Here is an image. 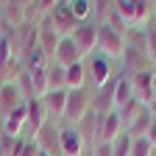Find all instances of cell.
Segmentation results:
<instances>
[{"label":"cell","instance_id":"36","mask_svg":"<svg viewBox=\"0 0 156 156\" xmlns=\"http://www.w3.org/2000/svg\"><path fill=\"white\" fill-rule=\"evenodd\" d=\"M39 156H53V153H39Z\"/></svg>","mask_w":156,"mask_h":156},{"label":"cell","instance_id":"15","mask_svg":"<svg viewBox=\"0 0 156 156\" xmlns=\"http://www.w3.org/2000/svg\"><path fill=\"white\" fill-rule=\"evenodd\" d=\"M92 112H98V114L114 112V81H109L103 89H98V95H92Z\"/></svg>","mask_w":156,"mask_h":156},{"label":"cell","instance_id":"2","mask_svg":"<svg viewBox=\"0 0 156 156\" xmlns=\"http://www.w3.org/2000/svg\"><path fill=\"white\" fill-rule=\"evenodd\" d=\"M98 48H101V56H106L109 62L120 58L126 50V34H120L112 25H98Z\"/></svg>","mask_w":156,"mask_h":156},{"label":"cell","instance_id":"33","mask_svg":"<svg viewBox=\"0 0 156 156\" xmlns=\"http://www.w3.org/2000/svg\"><path fill=\"white\" fill-rule=\"evenodd\" d=\"M145 136H148V142H151V145H153V151H156V117H153V123H151V128H148V134H145Z\"/></svg>","mask_w":156,"mask_h":156},{"label":"cell","instance_id":"28","mask_svg":"<svg viewBox=\"0 0 156 156\" xmlns=\"http://www.w3.org/2000/svg\"><path fill=\"white\" fill-rule=\"evenodd\" d=\"M70 11H73V17L78 20V25L87 23L89 14H92V0H70Z\"/></svg>","mask_w":156,"mask_h":156},{"label":"cell","instance_id":"23","mask_svg":"<svg viewBox=\"0 0 156 156\" xmlns=\"http://www.w3.org/2000/svg\"><path fill=\"white\" fill-rule=\"evenodd\" d=\"M142 109H145V106H142L140 101H136V98H131V101H128L126 106H120V109H117V117H120V123H123V131H126V128H128V126L136 120V117L142 114Z\"/></svg>","mask_w":156,"mask_h":156},{"label":"cell","instance_id":"14","mask_svg":"<svg viewBox=\"0 0 156 156\" xmlns=\"http://www.w3.org/2000/svg\"><path fill=\"white\" fill-rule=\"evenodd\" d=\"M78 62H81V56H78V48L73 45V39H62L58 48H56V53H53V64L67 70V67H73Z\"/></svg>","mask_w":156,"mask_h":156},{"label":"cell","instance_id":"34","mask_svg":"<svg viewBox=\"0 0 156 156\" xmlns=\"http://www.w3.org/2000/svg\"><path fill=\"white\" fill-rule=\"evenodd\" d=\"M23 156H39V148H36V145L28 140V142H25V151H23Z\"/></svg>","mask_w":156,"mask_h":156},{"label":"cell","instance_id":"26","mask_svg":"<svg viewBox=\"0 0 156 156\" xmlns=\"http://www.w3.org/2000/svg\"><path fill=\"white\" fill-rule=\"evenodd\" d=\"M48 87H50V92L67 89V70L58 64H48Z\"/></svg>","mask_w":156,"mask_h":156},{"label":"cell","instance_id":"25","mask_svg":"<svg viewBox=\"0 0 156 156\" xmlns=\"http://www.w3.org/2000/svg\"><path fill=\"white\" fill-rule=\"evenodd\" d=\"M17 34H20V42H23V53L39 45V25H31V23H23V25L17 28Z\"/></svg>","mask_w":156,"mask_h":156},{"label":"cell","instance_id":"18","mask_svg":"<svg viewBox=\"0 0 156 156\" xmlns=\"http://www.w3.org/2000/svg\"><path fill=\"white\" fill-rule=\"evenodd\" d=\"M120 134H123V123H120V117H117V112L106 114L103 128H101V142H109V145H112ZM101 142H98V145H101Z\"/></svg>","mask_w":156,"mask_h":156},{"label":"cell","instance_id":"32","mask_svg":"<svg viewBox=\"0 0 156 156\" xmlns=\"http://www.w3.org/2000/svg\"><path fill=\"white\" fill-rule=\"evenodd\" d=\"M92 156H114V148H112L109 142H101V145L92 148Z\"/></svg>","mask_w":156,"mask_h":156},{"label":"cell","instance_id":"1","mask_svg":"<svg viewBox=\"0 0 156 156\" xmlns=\"http://www.w3.org/2000/svg\"><path fill=\"white\" fill-rule=\"evenodd\" d=\"M45 20L50 23V28L56 31V36H58V39H70V36L75 34V28H78V20L73 17L70 3H64V0L53 3V9H50V14H48Z\"/></svg>","mask_w":156,"mask_h":156},{"label":"cell","instance_id":"9","mask_svg":"<svg viewBox=\"0 0 156 156\" xmlns=\"http://www.w3.org/2000/svg\"><path fill=\"white\" fill-rule=\"evenodd\" d=\"M58 153L62 156H81L84 153V140L78 136L75 126L58 128Z\"/></svg>","mask_w":156,"mask_h":156},{"label":"cell","instance_id":"16","mask_svg":"<svg viewBox=\"0 0 156 156\" xmlns=\"http://www.w3.org/2000/svg\"><path fill=\"white\" fill-rule=\"evenodd\" d=\"M25 109H28V128H31V136L42 128L48 123V114H45V106L42 101H36V98H31V101H25Z\"/></svg>","mask_w":156,"mask_h":156},{"label":"cell","instance_id":"30","mask_svg":"<svg viewBox=\"0 0 156 156\" xmlns=\"http://www.w3.org/2000/svg\"><path fill=\"white\" fill-rule=\"evenodd\" d=\"M145 56H148L151 64H156V31L151 25L145 28Z\"/></svg>","mask_w":156,"mask_h":156},{"label":"cell","instance_id":"13","mask_svg":"<svg viewBox=\"0 0 156 156\" xmlns=\"http://www.w3.org/2000/svg\"><path fill=\"white\" fill-rule=\"evenodd\" d=\"M25 103V98L20 95L17 84H6V87H0V117H9L14 109H20Z\"/></svg>","mask_w":156,"mask_h":156},{"label":"cell","instance_id":"12","mask_svg":"<svg viewBox=\"0 0 156 156\" xmlns=\"http://www.w3.org/2000/svg\"><path fill=\"white\" fill-rule=\"evenodd\" d=\"M3 136H11V140H17V136H23V128L28 126V109H25V103L20 106V109H14L9 117H3Z\"/></svg>","mask_w":156,"mask_h":156},{"label":"cell","instance_id":"27","mask_svg":"<svg viewBox=\"0 0 156 156\" xmlns=\"http://www.w3.org/2000/svg\"><path fill=\"white\" fill-rule=\"evenodd\" d=\"M134 9H136V0H117V3H114V14L123 20V25L128 31L134 25Z\"/></svg>","mask_w":156,"mask_h":156},{"label":"cell","instance_id":"29","mask_svg":"<svg viewBox=\"0 0 156 156\" xmlns=\"http://www.w3.org/2000/svg\"><path fill=\"white\" fill-rule=\"evenodd\" d=\"M131 156H153V145L148 142V136L131 140Z\"/></svg>","mask_w":156,"mask_h":156},{"label":"cell","instance_id":"20","mask_svg":"<svg viewBox=\"0 0 156 156\" xmlns=\"http://www.w3.org/2000/svg\"><path fill=\"white\" fill-rule=\"evenodd\" d=\"M78 89H87V67H84V62L67 67V92H78Z\"/></svg>","mask_w":156,"mask_h":156},{"label":"cell","instance_id":"5","mask_svg":"<svg viewBox=\"0 0 156 156\" xmlns=\"http://www.w3.org/2000/svg\"><path fill=\"white\" fill-rule=\"evenodd\" d=\"M103 120H106V114H98V112H89L81 123L75 126V131H78V136L84 140V145H98L101 142V128H103Z\"/></svg>","mask_w":156,"mask_h":156},{"label":"cell","instance_id":"11","mask_svg":"<svg viewBox=\"0 0 156 156\" xmlns=\"http://www.w3.org/2000/svg\"><path fill=\"white\" fill-rule=\"evenodd\" d=\"M42 106L48 120H64V109H67V89H56L42 98Z\"/></svg>","mask_w":156,"mask_h":156},{"label":"cell","instance_id":"4","mask_svg":"<svg viewBox=\"0 0 156 156\" xmlns=\"http://www.w3.org/2000/svg\"><path fill=\"white\" fill-rule=\"evenodd\" d=\"M70 39H73V45L78 48V56L87 58V56H92L98 50V25L87 20V23H81V25L75 28V34Z\"/></svg>","mask_w":156,"mask_h":156},{"label":"cell","instance_id":"22","mask_svg":"<svg viewBox=\"0 0 156 156\" xmlns=\"http://www.w3.org/2000/svg\"><path fill=\"white\" fill-rule=\"evenodd\" d=\"M151 123H153V114H151V112H148V106H145V109H142V114H140V117H136V120L126 128V134L131 136V140H140V136H145V134H148Z\"/></svg>","mask_w":156,"mask_h":156},{"label":"cell","instance_id":"37","mask_svg":"<svg viewBox=\"0 0 156 156\" xmlns=\"http://www.w3.org/2000/svg\"><path fill=\"white\" fill-rule=\"evenodd\" d=\"M0 123H3V117H0Z\"/></svg>","mask_w":156,"mask_h":156},{"label":"cell","instance_id":"21","mask_svg":"<svg viewBox=\"0 0 156 156\" xmlns=\"http://www.w3.org/2000/svg\"><path fill=\"white\" fill-rule=\"evenodd\" d=\"M134 98V89H131V81L126 75H120V78H114V112L120 109V106H126L128 101Z\"/></svg>","mask_w":156,"mask_h":156},{"label":"cell","instance_id":"31","mask_svg":"<svg viewBox=\"0 0 156 156\" xmlns=\"http://www.w3.org/2000/svg\"><path fill=\"white\" fill-rule=\"evenodd\" d=\"M112 148H114V156H131V136L123 131V134L112 142Z\"/></svg>","mask_w":156,"mask_h":156},{"label":"cell","instance_id":"7","mask_svg":"<svg viewBox=\"0 0 156 156\" xmlns=\"http://www.w3.org/2000/svg\"><path fill=\"white\" fill-rule=\"evenodd\" d=\"M131 81V89H134V98L140 101L142 106H148L153 101V81H156V70H142L128 78Z\"/></svg>","mask_w":156,"mask_h":156},{"label":"cell","instance_id":"24","mask_svg":"<svg viewBox=\"0 0 156 156\" xmlns=\"http://www.w3.org/2000/svg\"><path fill=\"white\" fill-rule=\"evenodd\" d=\"M23 67H25V73H31V70H36V67H48V56H45V50L42 48H31V50H25L23 56Z\"/></svg>","mask_w":156,"mask_h":156},{"label":"cell","instance_id":"35","mask_svg":"<svg viewBox=\"0 0 156 156\" xmlns=\"http://www.w3.org/2000/svg\"><path fill=\"white\" fill-rule=\"evenodd\" d=\"M148 112H151V114H153V117H156V98H153V101H151V103H148Z\"/></svg>","mask_w":156,"mask_h":156},{"label":"cell","instance_id":"8","mask_svg":"<svg viewBox=\"0 0 156 156\" xmlns=\"http://www.w3.org/2000/svg\"><path fill=\"white\" fill-rule=\"evenodd\" d=\"M87 70H89L87 75L95 81L98 89H103L109 81H114V70H112V62L106 56H89V67Z\"/></svg>","mask_w":156,"mask_h":156},{"label":"cell","instance_id":"17","mask_svg":"<svg viewBox=\"0 0 156 156\" xmlns=\"http://www.w3.org/2000/svg\"><path fill=\"white\" fill-rule=\"evenodd\" d=\"M58 42H62V39L56 36V31L50 28V23H48V20H42V23H39V48L45 50V56H48V58H53V53H56Z\"/></svg>","mask_w":156,"mask_h":156},{"label":"cell","instance_id":"10","mask_svg":"<svg viewBox=\"0 0 156 156\" xmlns=\"http://www.w3.org/2000/svg\"><path fill=\"white\" fill-rule=\"evenodd\" d=\"M0 20L9 28H20L25 23V3L23 0H0Z\"/></svg>","mask_w":156,"mask_h":156},{"label":"cell","instance_id":"3","mask_svg":"<svg viewBox=\"0 0 156 156\" xmlns=\"http://www.w3.org/2000/svg\"><path fill=\"white\" fill-rule=\"evenodd\" d=\"M92 112V95L87 89H78V92H67V109H64V120L78 126L84 117Z\"/></svg>","mask_w":156,"mask_h":156},{"label":"cell","instance_id":"6","mask_svg":"<svg viewBox=\"0 0 156 156\" xmlns=\"http://www.w3.org/2000/svg\"><path fill=\"white\" fill-rule=\"evenodd\" d=\"M31 142L39 148V153H53V156H62L58 153V128L53 120H48L42 128H39L34 136H31Z\"/></svg>","mask_w":156,"mask_h":156},{"label":"cell","instance_id":"19","mask_svg":"<svg viewBox=\"0 0 156 156\" xmlns=\"http://www.w3.org/2000/svg\"><path fill=\"white\" fill-rule=\"evenodd\" d=\"M28 75H31V92H34V98L42 101V98L50 92V87H48V67H36Z\"/></svg>","mask_w":156,"mask_h":156}]
</instances>
